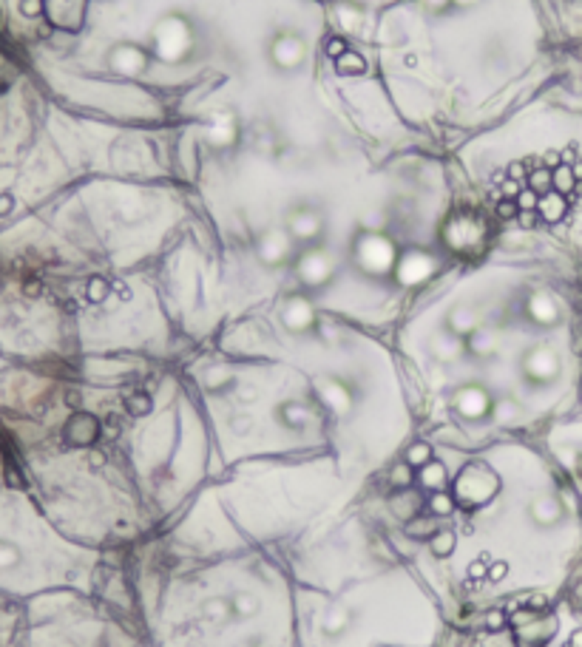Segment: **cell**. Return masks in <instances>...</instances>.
Instances as JSON below:
<instances>
[{"label":"cell","instance_id":"cell-22","mask_svg":"<svg viewBox=\"0 0 582 647\" xmlns=\"http://www.w3.org/2000/svg\"><path fill=\"white\" fill-rule=\"evenodd\" d=\"M108 293H111V284H108L105 278H91V281H89V290H86L89 301L100 304V301H105V296H108Z\"/></svg>","mask_w":582,"mask_h":647},{"label":"cell","instance_id":"cell-30","mask_svg":"<svg viewBox=\"0 0 582 647\" xmlns=\"http://www.w3.org/2000/svg\"><path fill=\"white\" fill-rule=\"evenodd\" d=\"M571 647H582V630H579V633L571 639Z\"/></svg>","mask_w":582,"mask_h":647},{"label":"cell","instance_id":"cell-10","mask_svg":"<svg viewBox=\"0 0 582 647\" xmlns=\"http://www.w3.org/2000/svg\"><path fill=\"white\" fill-rule=\"evenodd\" d=\"M565 210H568V202H565V196H562V193H557V190H548V193H545V196H540V202H537V213H540V219H543V222H548V225L560 222L562 216H565Z\"/></svg>","mask_w":582,"mask_h":647},{"label":"cell","instance_id":"cell-15","mask_svg":"<svg viewBox=\"0 0 582 647\" xmlns=\"http://www.w3.org/2000/svg\"><path fill=\"white\" fill-rule=\"evenodd\" d=\"M420 483H423L426 488H432V491H444V485H446V471H444V466L434 463V460H429V463L420 469Z\"/></svg>","mask_w":582,"mask_h":647},{"label":"cell","instance_id":"cell-1","mask_svg":"<svg viewBox=\"0 0 582 647\" xmlns=\"http://www.w3.org/2000/svg\"><path fill=\"white\" fill-rule=\"evenodd\" d=\"M267 57L278 71H296L307 60V43H304V37L299 32H287L284 29L270 40Z\"/></svg>","mask_w":582,"mask_h":647},{"label":"cell","instance_id":"cell-5","mask_svg":"<svg viewBox=\"0 0 582 647\" xmlns=\"http://www.w3.org/2000/svg\"><path fill=\"white\" fill-rule=\"evenodd\" d=\"M296 270H299V275H302V281H304L307 287H324V284L332 278V259L327 256L324 247L307 244V247L299 253Z\"/></svg>","mask_w":582,"mask_h":647},{"label":"cell","instance_id":"cell-23","mask_svg":"<svg viewBox=\"0 0 582 647\" xmlns=\"http://www.w3.org/2000/svg\"><path fill=\"white\" fill-rule=\"evenodd\" d=\"M389 483H392V488H401V491H403V488L412 483V466H406V463L398 466V469L389 474Z\"/></svg>","mask_w":582,"mask_h":647},{"label":"cell","instance_id":"cell-25","mask_svg":"<svg viewBox=\"0 0 582 647\" xmlns=\"http://www.w3.org/2000/svg\"><path fill=\"white\" fill-rule=\"evenodd\" d=\"M497 216H500V219H512V216H520L517 199H503V202H497Z\"/></svg>","mask_w":582,"mask_h":647},{"label":"cell","instance_id":"cell-8","mask_svg":"<svg viewBox=\"0 0 582 647\" xmlns=\"http://www.w3.org/2000/svg\"><path fill=\"white\" fill-rule=\"evenodd\" d=\"M111 60H114V68L122 71V74H142V71L148 68V54H145V48L131 46V43L117 46Z\"/></svg>","mask_w":582,"mask_h":647},{"label":"cell","instance_id":"cell-21","mask_svg":"<svg viewBox=\"0 0 582 647\" xmlns=\"http://www.w3.org/2000/svg\"><path fill=\"white\" fill-rule=\"evenodd\" d=\"M429 511H434V514H449L452 511V497L446 494V491H432L429 494Z\"/></svg>","mask_w":582,"mask_h":647},{"label":"cell","instance_id":"cell-19","mask_svg":"<svg viewBox=\"0 0 582 647\" xmlns=\"http://www.w3.org/2000/svg\"><path fill=\"white\" fill-rule=\"evenodd\" d=\"M429 460H432V449H429V443H415V446H409V449H406V455H403V463H406V466H412V469H423Z\"/></svg>","mask_w":582,"mask_h":647},{"label":"cell","instance_id":"cell-27","mask_svg":"<svg viewBox=\"0 0 582 647\" xmlns=\"http://www.w3.org/2000/svg\"><path fill=\"white\" fill-rule=\"evenodd\" d=\"M43 9H46V0H23V4H20V12L29 15V18L43 15Z\"/></svg>","mask_w":582,"mask_h":647},{"label":"cell","instance_id":"cell-12","mask_svg":"<svg viewBox=\"0 0 582 647\" xmlns=\"http://www.w3.org/2000/svg\"><path fill=\"white\" fill-rule=\"evenodd\" d=\"M466 349L474 355V358H489L494 349H497V341L489 329H474L466 335Z\"/></svg>","mask_w":582,"mask_h":647},{"label":"cell","instance_id":"cell-26","mask_svg":"<svg viewBox=\"0 0 582 647\" xmlns=\"http://www.w3.org/2000/svg\"><path fill=\"white\" fill-rule=\"evenodd\" d=\"M347 51H349V46H347V40H344V37H330V40H327V54H330L332 60L344 57Z\"/></svg>","mask_w":582,"mask_h":647},{"label":"cell","instance_id":"cell-17","mask_svg":"<svg viewBox=\"0 0 582 647\" xmlns=\"http://www.w3.org/2000/svg\"><path fill=\"white\" fill-rule=\"evenodd\" d=\"M281 417H284L287 426L304 429L307 420H310V412H307V406H302V403H284V406H281Z\"/></svg>","mask_w":582,"mask_h":647},{"label":"cell","instance_id":"cell-18","mask_svg":"<svg viewBox=\"0 0 582 647\" xmlns=\"http://www.w3.org/2000/svg\"><path fill=\"white\" fill-rule=\"evenodd\" d=\"M125 409H128V414L142 417V414H148V412L154 409V400H151L148 392H131V395L125 398Z\"/></svg>","mask_w":582,"mask_h":647},{"label":"cell","instance_id":"cell-16","mask_svg":"<svg viewBox=\"0 0 582 647\" xmlns=\"http://www.w3.org/2000/svg\"><path fill=\"white\" fill-rule=\"evenodd\" d=\"M529 190H534L537 196H545L548 190H554V171H548L545 165L534 168L529 174Z\"/></svg>","mask_w":582,"mask_h":647},{"label":"cell","instance_id":"cell-4","mask_svg":"<svg viewBox=\"0 0 582 647\" xmlns=\"http://www.w3.org/2000/svg\"><path fill=\"white\" fill-rule=\"evenodd\" d=\"M486 236V222L477 213H458L446 225V244L452 250H474Z\"/></svg>","mask_w":582,"mask_h":647},{"label":"cell","instance_id":"cell-6","mask_svg":"<svg viewBox=\"0 0 582 647\" xmlns=\"http://www.w3.org/2000/svg\"><path fill=\"white\" fill-rule=\"evenodd\" d=\"M452 406H455V412L463 414L466 420H483V417L494 409V400H491V395H489L483 386L466 384V386H460V389L452 395Z\"/></svg>","mask_w":582,"mask_h":647},{"label":"cell","instance_id":"cell-7","mask_svg":"<svg viewBox=\"0 0 582 647\" xmlns=\"http://www.w3.org/2000/svg\"><path fill=\"white\" fill-rule=\"evenodd\" d=\"M100 431H103V429H100V420H97L94 414L77 412V414H71V420L65 423L63 438H65V443H71V446H91V443H97Z\"/></svg>","mask_w":582,"mask_h":647},{"label":"cell","instance_id":"cell-2","mask_svg":"<svg viewBox=\"0 0 582 647\" xmlns=\"http://www.w3.org/2000/svg\"><path fill=\"white\" fill-rule=\"evenodd\" d=\"M324 213L316 204H296L287 213V233L302 244H316L324 236Z\"/></svg>","mask_w":582,"mask_h":647},{"label":"cell","instance_id":"cell-14","mask_svg":"<svg viewBox=\"0 0 582 647\" xmlns=\"http://www.w3.org/2000/svg\"><path fill=\"white\" fill-rule=\"evenodd\" d=\"M576 185H579V179H576L574 168L565 165V162H560V165L554 168V190L562 193V196H571V193L576 190Z\"/></svg>","mask_w":582,"mask_h":647},{"label":"cell","instance_id":"cell-9","mask_svg":"<svg viewBox=\"0 0 582 647\" xmlns=\"http://www.w3.org/2000/svg\"><path fill=\"white\" fill-rule=\"evenodd\" d=\"M523 370L529 378L534 381H543V378H551L557 372V358L548 352V349H531L523 361Z\"/></svg>","mask_w":582,"mask_h":647},{"label":"cell","instance_id":"cell-3","mask_svg":"<svg viewBox=\"0 0 582 647\" xmlns=\"http://www.w3.org/2000/svg\"><path fill=\"white\" fill-rule=\"evenodd\" d=\"M355 253H358V264L370 273H387L395 261V247L389 239L378 236V233H363L358 236V244H355Z\"/></svg>","mask_w":582,"mask_h":647},{"label":"cell","instance_id":"cell-24","mask_svg":"<svg viewBox=\"0 0 582 647\" xmlns=\"http://www.w3.org/2000/svg\"><path fill=\"white\" fill-rule=\"evenodd\" d=\"M239 613H256V608H259V602L250 596V594H239V596H233V602H231Z\"/></svg>","mask_w":582,"mask_h":647},{"label":"cell","instance_id":"cell-13","mask_svg":"<svg viewBox=\"0 0 582 647\" xmlns=\"http://www.w3.org/2000/svg\"><path fill=\"white\" fill-rule=\"evenodd\" d=\"M335 71L341 77H358V74H363V71H367V60H363L358 51H347L344 57H338L335 60Z\"/></svg>","mask_w":582,"mask_h":647},{"label":"cell","instance_id":"cell-11","mask_svg":"<svg viewBox=\"0 0 582 647\" xmlns=\"http://www.w3.org/2000/svg\"><path fill=\"white\" fill-rule=\"evenodd\" d=\"M290 244H293V236H290V233H270V236L261 242V256H264V261L281 264V261L290 256Z\"/></svg>","mask_w":582,"mask_h":647},{"label":"cell","instance_id":"cell-20","mask_svg":"<svg viewBox=\"0 0 582 647\" xmlns=\"http://www.w3.org/2000/svg\"><path fill=\"white\" fill-rule=\"evenodd\" d=\"M429 548L434 556H449L455 551V534L452 531H438L429 540Z\"/></svg>","mask_w":582,"mask_h":647},{"label":"cell","instance_id":"cell-29","mask_svg":"<svg viewBox=\"0 0 582 647\" xmlns=\"http://www.w3.org/2000/svg\"><path fill=\"white\" fill-rule=\"evenodd\" d=\"M449 6H472V4H477V0H446Z\"/></svg>","mask_w":582,"mask_h":647},{"label":"cell","instance_id":"cell-28","mask_svg":"<svg viewBox=\"0 0 582 647\" xmlns=\"http://www.w3.org/2000/svg\"><path fill=\"white\" fill-rule=\"evenodd\" d=\"M12 207V196H0V213H6Z\"/></svg>","mask_w":582,"mask_h":647}]
</instances>
